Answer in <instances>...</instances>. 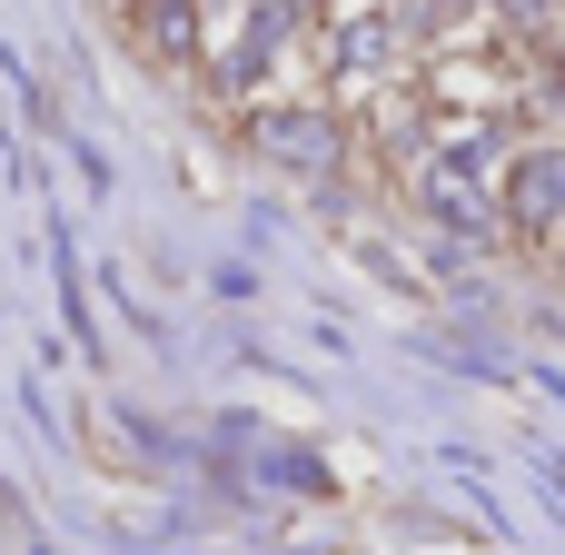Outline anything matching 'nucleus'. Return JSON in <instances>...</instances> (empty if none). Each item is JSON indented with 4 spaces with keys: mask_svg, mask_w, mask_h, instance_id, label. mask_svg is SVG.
Masks as SVG:
<instances>
[{
    "mask_svg": "<svg viewBox=\"0 0 565 555\" xmlns=\"http://www.w3.org/2000/svg\"><path fill=\"white\" fill-rule=\"evenodd\" d=\"M516 218H526V228H556L565 218V149L516 159Z\"/></svg>",
    "mask_w": 565,
    "mask_h": 555,
    "instance_id": "obj_1",
    "label": "nucleus"
},
{
    "mask_svg": "<svg viewBox=\"0 0 565 555\" xmlns=\"http://www.w3.org/2000/svg\"><path fill=\"white\" fill-rule=\"evenodd\" d=\"M258 139H268V159H288V169H338V129H328V119H308V109L268 119Z\"/></svg>",
    "mask_w": 565,
    "mask_h": 555,
    "instance_id": "obj_2",
    "label": "nucleus"
},
{
    "mask_svg": "<svg viewBox=\"0 0 565 555\" xmlns=\"http://www.w3.org/2000/svg\"><path fill=\"white\" fill-rule=\"evenodd\" d=\"M149 40H159L169 60H189V50H199V20H189V0H159V10H149Z\"/></svg>",
    "mask_w": 565,
    "mask_h": 555,
    "instance_id": "obj_3",
    "label": "nucleus"
},
{
    "mask_svg": "<svg viewBox=\"0 0 565 555\" xmlns=\"http://www.w3.org/2000/svg\"><path fill=\"white\" fill-rule=\"evenodd\" d=\"M377 50H387V30H377V20H358V30H338V70H367Z\"/></svg>",
    "mask_w": 565,
    "mask_h": 555,
    "instance_id": "obj_4",
    "label": "nucleus"
}]
</instances>
